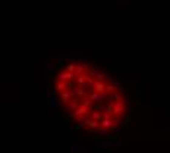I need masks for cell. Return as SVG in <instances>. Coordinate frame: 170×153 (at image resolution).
Returning <instances> with one entry per match:
<instances>
[{
    "instance_id": "obj_1",
    "label": "cell",
    "mask_w": 170,
    "mask_h": 153,
    "mask_svg": "<svg viewBox=\"0 0 170 153\" xmlns=\"http://www.w3.org/2000/svg\"><path fill=\"white\" fill-rule=\"evenodd\" d=\"M51 90L60 109L81 131L93 136L117 133L129 116L122 85L85 60H66L56 69Z\"/></svg>"
}]
</instances>
